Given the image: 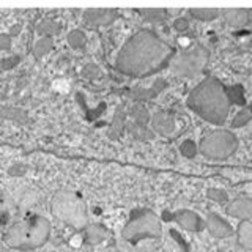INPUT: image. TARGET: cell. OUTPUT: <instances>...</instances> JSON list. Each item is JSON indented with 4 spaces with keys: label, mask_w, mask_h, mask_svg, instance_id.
Wrapping results in <instances>:
<instances>
[{
    "label": "cell",
    "mask_w": 252,
    "mask_h": 252,
    "mask_svg": "<svg viewBox=\"0 0 252 252\" xmlns=\"http://www.w3.org/2000/svg\"><path fill=\"white\" fill-rule=\"evenodd\" d=\"M175 57L173 47L152 30H139L123 44L115 68L131 77H145L167 66Z\"/></svg>",
    "instance_id": "obj_1"
},
{
    "label": "cell",
    "mask_w": 252,
    "mask_h": 252,
    "mask_svg": "<svg viewBox=\"0 0 252 252\" xmlns=\"http://www.w3.org/2000/svg\"><path fill=\"white\" fill-rule=\"evenodd\" d=\"M186 102L192 112L213 125H224L230 110L225 87L215 77H207L197 84L189 93Z\"/></svg>",
    "instance_id": "obj_2"
},
{
    "label": "cell",
    "mask_w": 252,
    "mask_h": 252,
    "mask_svg": "<svg viewBox=\"0 0 252 252\" xmlns=\"http://www.w3.org/2000/svg\"><path fill=\"white\" fill-rule=\"evenodd\" d=\"M51 236V224L43 216H30L14 222L5 232V243L18 251L41 248Z\"/></svg>",
    "instance_id": "obj_3"
},
{
    "label": "cell",
    "mask_w": 252,
    "mask_h": 252,
    "mask_svg": "<svg viewBox=\"0 0 252 252\" xmlns=\"http://www.w3.org/2000/svg\"><path fill=\"white\" fill-rule=\"evenodd\" d=\"M52 215L66 225L82 230L89 225V211L82 197L68 191V189H60L54 194L51 202Z\"/></svg>",
    "instance_id": "obj_4"
},
{
    "label": "cell",
    "mask_w": 252,
    "mask_h": 252,
    "mask_svg": "<svg viewBox=\"0 0 252 252\" xmlns=\"http://www.w3.org/2000/svg\"><path fill=\"white\" fill-rule=\"evenodd\" d=\"M162 233L161 220L153 210L137 208L132 210L128 222L125 224L122 236L129 243H137L148 238H159Z\"/></svg>",
    "instance_id": "obj_5"
},
{
    "label": "cell",
    "mask_w": 252,
    "mask_h": 252,
    "mask_svg": "<svg viewBox=\"0 0 252 252\" xmlns=\"http://www.w3.org/2000/svg\"><path fill=\"white\" fill-rule=\"evenodd\" d=\"M200 152L210 159H225L238 148V139L227 129H216L208 132L200 140Z\"/></svg>",
    "instance_id": "obj_6"
},
{
    "label": "cell",
    "mask_w": 252,
    "mask_h": 252,
    "mask_svg": "<svg viewBox=\"0 0 252 252\" xmlns=\"http://www.w3.org/2000/svg\"><path fill=\"white\" fill-rule=\"evenodd\" d=\"M210 59V52L203 46L197 44L192 49L183 51L178 54L172 62V71L178 76L183 77H192L202 73L203 68L207 66Z\"/></svg>",
    "instance_id": "obj_7"
},
{
    "label": "cell",
    "mask_w": 252,
    "mask_h": 252,
    "mask_svg": "<svg viewBox=\"0 0 252 252\" xmlns=\"http://www.w3.org/2000/svg\"><path fill=\"white\" fill-rule=\"evenodd\" d=\"M115 10H106V8H92V10L84 11V22L92 29L96 27H107L117 19Z\"/></svg>",
    "instance_id": "obj_8"
},
{
    "label": "cell",
    "mask_w": 252,
    "mask_h": 252,
    "mask_svg": "<svg viewBox=\"0 0 252 252\" xmlns=\"http://www.w3.org/2000/svg\"><path fill=\"white\" fill-rule=\"evenodd\" d=\"M173 220H177L180 227L189 232H200L202 228H205V220L191 210H180L173 213Z\"/></svg>",
    "instance_id": "obj_9"
},
{
    "label": "cell",
    "mask_w": 252,
    "mask_h": 252,
    "mask_svg": "<svg viewBox=\"0 0 252 252\" xmlns=\"http://www.w3.org/2000/svg\"><path fill=\"white\" fill-rule=\"evenodd\" d=\"M205 227L208 228V232L216 236V238H227L233 233V227L227 222L225 219H222L216 213H210L205 220Z\"/></svg>",
    "instance_id": "obj_10"
},
{
    "label": "cell",
    "mask_w": 252,
    "mask_h": 252,
    "mask_svg": "<svg viewBox=\"0 0 252 252\" xmlns=\"http://www.w3.org/2000/svg\"><path fill=\"white\" fill-rule=\"evenodd\" d=\"M227 215L240 220H249L252 218V202L248 197H238L227 205Z\"/></svg>",
    "instance_id": "obj_11"
},
{
    "label": "cell",
    "mask_w": 252,
    "mask_h": 252,
    "mask_svg": "<svg viewBox=\"0 0 252 252\" xmlns=\"http://www.w3.org/2000/svg\"><path fill=\"white\" fill-rule=\"evenodd\" d=\"M150 120H152L153 131L161 136H170L175 129V117L170 112H158Z\"/></svg>",
    "instance_id": "obj_12"
},
{
    "label": "cell",
    "mask_w": 252,
    "mask_h": 252,
    "mask_svg": "<svg viewBox=\"0 0 252 252\" xmlns=\"http://www.w3.org/2000/svg\"><path fill=\"white\" fill-rule=\"evenodd\" d=\"M220 14L224 16L225 22L233 29H240L244 27L251 19V11L249 10H240V8H230V10H224L220 11Z\"/></svg>",
    "instance_id": "obj_13"
},
{
    "label": "cell",
    "mask_w": 252,
    "mask_h": 252,
    "mask_svg": "<svg viewBox=\"0 0 252 252\" xmlns=\"http://www.w3.org/2000/svg\"><path fill=\"white\" fill-rule=\"evenodd\" d=\"M165 87H167V81H164V79H156V82L153 84L152 89H139V87H136V89L131 92V96L137 101H145L150 98H155L156 94H159Z\"/></svg>",
    "instance_id": "obj_14"
},
{
    "label": "cell",
    "mask_w": 252,
    "mask_h": 252,
    "mask_svg": "<svg viewBox=\"0 0 252 252\" xmlns=\"http://www.w3.org/2000/svg\"><path fill=\"white\" fill-rule=\"evenodd\" d=\"M107 228L104 225H99V224H92V225H87L85 227V238L89 241V244H99L107 238Z\"/></svg>",
    "instance_id": "obj_15"
},
{
    "label": "cell",
    "mask_w": 252,
    "mask_h": 252,
    "mask_svg": "<svg viewBox=\"0 0 252 252\" xmlns=\"http://www.w3.org/2000/svg\"><path fill=\"white\" fill-rule=\"evenodd\" d=\"M238 243L244 249L252 248V224L249 220H241L238 225Z\"/></svg>",
    "instance_id": "obj_16"
},
{
    "label": "cell",
    "mask_w": 252,
    "mask_h": 252,
    "mask_svg": "<svg viewBox=\"0 0 252 252\" xmlns=\"http://www.w3.org/2000/svg\"><path fill=\"white\" fill-rule=\"evenodd\" d=\"M36 32L39 36H47V38H52L55 36L60 32V24L55 22L52 19H43L41 22L36 26Z\"/></svg>",
    "instance_id": "obj_17"
},
{
    "label": "cell",
    "mask_w": 252,
    "mask_h": 252,
    "mask_svg": "<svg viewBox=\"0 0 252 252\" xmlns=\"http://www.w3.org/2000/svg\"><path fill=\"white\" fill-rule=\"evenodd\" d=\"M189 14L197 21H213L220 16V10H216V8H191Z\"/></svg>",
    "instance_id": "obj_18"
},
{
    "label": "cell",
    "mask_w": 252,
    "mask_h": 252,
    "mask_svg": "<svg viewBox=\"0 0 252 252\" xmlns=\"http://www.w3.org/2000/svg\"><path fill=\"white\" fill-rule=\"evenodd\" d=\"M225 96L228 99V102H233V104H240L244 106L246 104V94H244V89L241 85H232L225 89Z\"/></svg>",
    "instance_id": "obj_19"
},
{
    "label": "cell",
    "mask_w": 252,
    "mask_h": 252,
    "mask_svg": "<svg viewBox=\"0 0 252 252\" xmlns=\"http://www.w3.org/2000/svg\"><path fill=\"white\" fill-rule=\"evenodd\" d=\"M126 129H128V132L131 134L134 139H139V140H148V139L155 137V134H153L152 129H148L147 126L137 125V123H134V122L126 126Z\"/></svg>",
    "instance_id": "obj_20"
},
{
    "label": "cell",
    "mask_w": 252,
    "mask_h": 252,
    "mask_svg": "<svg viewBox=\"0 0 252 252\" xmlns=\"http://www.w3.org/2000/svg\"><path fill=\"white\" fill-rule=\"evenodd\" d=\"M125 117H126V114L123 112V107L120 106L117 109V112L114 115V120H112V126H110V131H109L110 137H118L123 132L125 126H126Z\"/></svg>",
    "instance_id": "obj_21"
},
{
    "label": "cell",
    "mask_w": 252,
    "mask_h": 252,
    "mask_svg": "<svg viewBox=\"0 0 252 252\" xmlns=\"http://www.w3.org/2000/svg\"><path fill=\"white\" fill-rule=\"evenodd\" d=\"M54 49V38H38L33 44V54L35 57H44L46 54H49Z\"/></svg>",
    "instance_id": "obj_22"
},
{
    "label": "cell",
    "mask_w": 252,
    "mask_h": 252,
    "mask_svg": "<svg viewBox=\"0 0 252 252\" xmlns=\"http://www.w3.org/2000/svg\"><path fill=\"white\" fill-rule=\"evenodd\" d=\"M129 114L134 118V123L144 125V126H147L150 123V118H152V115H150V112H148V109L145 106H142V104L132 106L131 110H129Z\"/></svg>",
    "instance_id": "obj_23"
},
{
    "label": "cell",
    "mask_w": 252,
    "mask_h": 252,
    "mask_svg": "<svg viewBox=\"0 0 252 252\" xmlns=\"http://www.w3.org/2000/svg\"><path fill=\"white\" fill-rule=\"evenodd\" d=\"M139 14L144 18L147 22H162L167 18V10H140Z\"/></svg>",
    "instance_id": "obj_24"
},
{
    "label": "cell",
    "mask_w": 252,
    "mask_h": 252,
    "mask_svg": "<svg viewBox=\"0 0 252 252\" xmlns=\"http://www.w3.org/2000/svg\"><path fill=\"white\" fill-rule=\"evenodd\" d=\"M85 43H87V38L82 30H71L68 33V44L73 47V49H82Z\"/></svg>",
    "instance_id": "obj_25"
},
{
    "label": "cell",
    "mask_w": 252,
    "mask_h": 252,
    "mask_svg": "<svg viewBox=\"0 0 252 252\" xmlns=\"http://www.w3.org/2000/svg\"><path fill=\"white\" fill-rule=\"evenodd\" d=\"M0 117H6V118H13L16 122L26 123L27 122V114L21 109H11V107H0Z\"/></svg>",
    "instance_id": "obj_26"
},
{
    "label": "cell",
    "mask_w": 252,
    "mask_h": 252,
    "mask_svg": "<svg viewBox=\"0 0 252 252\" xmlns=\"http://www.w3.org/2000/svg\"><path fill=\"white\" fill-rule=\"evenodd\" d=\"M252 118V114H251V109L249 107H244L241 109L238 114L235 115V118L232 120V126L233 128H243V126H246Z\"/></svg>",
    "instance_id": "obj_27"
},
{
    "label": "cell",
    "mask_w": 252,
    "mask_h": 252,
    "mask_svg": "<svg viewBox=\"0 0 252 252\" xmlns=\"http://www.w3.org/2000/svg\"><path fill=\"white\" fill-rule=\"evenodd\" d=\"M207 197L210 200L213 202H216V203H220V205H224L228 202V194L224 191V189H220V188H211L207 191Z\"/></svg>",
    "instance_id": "obj_28"
},
{
    "label": "cell",
    "mask_w": 252,
    "mask_h": 252,
    "mask_svg": "<svg viewBox=\"0 0 252 252\" xmlns=\"http://www.w3.org/2000/svg\"><path fill=\"white\" fill-rule=\"evenodd\" d=\"M180 152H181V155H183L185 158H194L199 150H197L195 142H192V140H185L183 144L180 145Z\"/></svg>",
    "instance_id": "obj_29"
},
{
    "label": "cell",
    "mask_w": 252,
    "mask_h": 252,
    "mask_svg": "<svg viewBox=\"0 0 252 252\" xmlns=\"http://www.w3.org/2000/svg\"><path fill=\"white\" fill-rule=\"evenodd\" d=\"M27 173V165L26 164H22V162H18V164H13L10 169H8V175H11V177H16V178H19V177H24Z\"/></svg>",
    "instance_id": "obj_30"
},
{
    "label": "cell",
    "mask_w": 252,
    "mask_h": 252,
    "mask_svg": "<svg viewBox=\"0 0 252 252\" xmlns=\"http://www.w3.org/2000/svg\"><path fill=\"white\" fill-rule=\"evenodd\" d=\"M21 62V57L19 55H11V57H6V59H3L2 62H0V68L2 69H11V68H14V66H18V63Z\"/></svg>",
    "instance_id": "obj_31"
},
{
    "label": "cell",
    "mask_w": 252,
    "mask_h": 252,
    "mask_svg": "<svg viewBox=\"0 0 252 252\" xmlns=\"http://www.w3.org/2000/svg\"><path fill=\"white\" fill-rule=\"evenodd\" d=\"M82 74L85 76V77H94V76H98L99 74V68L94 65V63H89L85 68H84V71H82Z\"/></svg>",
    "instance_id": "obj_32"
},
{
    "label": "cell",
    "mask_w": 252,
    "mask_h": 252,
    "mask_svg": "<svg viewBox=\"0 0 252 252\" xmlns=\"http://www.w3.org/2000/svg\"><path fill=\"white\" fill-rule=\"evenodd\" d=\"M13 44V39L8 33H0V49L2 51H8Z\"/></svg>",
    "instance_id": "obj_33"
},
{
    "label": "cell",
    "mask_w": 252,
    "mask_h": 252,
    "mask_svg": "<svg viewBox=\"0 0 252 252\" xmlns=\"http://www.w3.org/2000/svg\"><path fill=\"white\" fill-rule=\"evenodd\" d=\"M173 29L178 32H185L189 29V21L186 18H178V19H175V22H173Z\"/></svg>",
    "instance_id": "obj_34"
},
{
    "label": "cell",
    "mask_w": 252,
    "mask_h": 252,
    "mask_svg": "<svg viewBox=\"0 0 252 252\" xmlns=\"http://www.w3.org/2000/svg\"><path fill=\"white\" fill-rule=\"evenodd\" d=\"M21 30H22V26H21V24H14V26L11 27V30H10V33H8V35H10L11 38H13V36H18V35L21 33Z\"/></svg>",
    "instance_id": "obj_35"
},
{
    "label": "cell",
    "mask_w": 252,
    "mask_h": 252,
    "mask_svg": "<svg viewBox=\"0 0 252 252\" xmlns=\"http://www.w3.org/2000/svg\"><path fill=\"white\" fill-rule=\"evenodd\" d=\"M162 219L164 220H173V215H172V213H169V211H164L162 213Z\"/></svg>",
    "instance_id": "obj_36"
},
{
    "label": "cell",
    "mask_w": 252,
    "mask_h": 252,
    "mask_svg": "<svg viewBox=\"0 0 252 252\" xmlns=\"http://www.w3.org/2000/svg\"><path fill=\"white\" fill-rule=\"evenodd\" d=\"M0 252H8V249L3 246V243H0Z\"/></svg>",
    "instance_id": "obj_37"
},
{
    "label": "cell",
    "mask_w": 252,
    "mask_h": 252,
    "mask_svg": "<svg viewBox=\"0 0 252 252\" xmlns=\"http://www.w3.org/2000/svg\"><path fill=\"white\" fill-rule=\"evenodd\" d=\"M49 252H55V251H49Z\"/></svg>",
    "instance_id": "obj_38"
}]
</instances>
